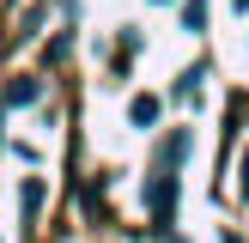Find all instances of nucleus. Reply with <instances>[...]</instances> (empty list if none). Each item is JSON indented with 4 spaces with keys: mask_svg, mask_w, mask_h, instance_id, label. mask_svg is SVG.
Returning <instances> with one entry per match:
<instances>
[{
    "mask_svg": "<svg viewBox=\"0 0 249 243\" xmlns=\"http://www.w3.org/2000/svg\"><path fill=\"white\" fill-rule=\"evenodd\" d=\"M146 207H152L158 231L177 225V170H152V182H146Z\"/></svg>",
    "mask_w": 249,
    "mask_h": 243,
    "instance_id": "nucleus-1",
    "label": "nucleus"
},
{
    "mask_svg": "<svg viewBox=\"0 0 249 243\" xmlns=\"http://www.w3.org/2000/svg\"><path fill=\"white\" fill-rule=\"evenodd\" d=\"M189 152H195V134H189V128H170V140H158V158H152V170H177Z\"/></svg>",
    "mask_w": 249,
    "mask_h": 243,
    "instance_id": "nucleus-2",
    "label": "nucleus"
},
{
    "mask_svg": "<svg viewBox=\"0 0 249 243\" xmlns=\"http://www.w3.org/2000/svg\"><path fill=\"white\" fill-rule=\"evenodd\" d=\"M31 104H43V79L36 73H12L6 79V109H31Z\"/></svg>",
    "mask_w": 249,
    "mask_h": 243,
    "instance_id": "nucleus-3",
    "label": "nucleus"
},
{
    "mask_svg": "<svg viewBox=\"0 0 249 243\" xmlns=\"http://www.w3.org/2000/svg\"><path fill=\"white\" fill-rule=\"evenodd\" d=\"M158 116H164V97H152V91H134L128 97V122H134V128H158Z\"/></svg>",
    "mask_w": 249,
    "mask_h": 243,
    "instance_id": "nucleus-4",
    "label": "nucleus"
},
{
    "mask_svg": "<svg viewBox=\"0 0 249 243\" xmlns=\"http://www.w3.org/2000/svg\"><path fill=\"white\" fill-rule=\"evenodd\" d=\"M140 49H146V31H134V24H128L122 43H116V73H122V79H128V67L140 61Z\"/></svg>",
    "mask_w": 249,
    "mask_h": 243,
    "instance_id": "nucleus-5",
    "label": "nucleus"
},
{
    "mask_svg": "<svg viewBox=\"0 0 249 243\" xmlns=\"http://www.w3.org/2000/svg\"><path fill=\"white\" fill-rule=\"evenodd\" d=\"M43 201H49V182H43V176H24V189H18L24 219H36V213H43Z\"/></svg>",
    "mask_w": 249,
    "mask_h": 243,
    "instance_id": "nucleus-6",
    "label": "nucleus"
},
{
    "mask_svg": "<svg viewBox=\"0 0 249 243\" xmlns=\"http://www.w3.org/2000/svg\"><path fill=\"white\" fill-rule=\"evenodd\" d=\"M201 79H207V67H189V73L177 79V104H182V109H195V104H201Z\"/></svg>",
    "mask_w": 249,
    "mask_h": 243,
    "instance_id": "nucleus-7",
    "label": "nucleus"
},
{
    "mask_svg": "<svg viewBox=\"0 0 249 243\" xmlns=\"http://www.w3.org/2000/svg\"><path fill=\"white\" fill-rule=\"evenodd\" d=\"M182 31H207V0H182Z\"/></svg>",
    "mask_w": 249,
    "mask_h": 243,
    "instance_id": "nucleus-8",
    "label": "nucleus"
},
{
    "mask_svg": "<svg viewBox=\"0 0 249 243\" xmlns=\"http://www.w3.org/2000/svg\"><path fill=\"white\" fill-rule=\"evenodd\" d=\"M67 49H73V24L55 36V43H49V67H55V61H67Z\"/></svg>",
    "mask_w": 249,
    "mask_h": 243,
    "instance_id": "nucleus-9",
    "label": "nucleus"
},
{
    "mask_svg": "<svg viewBox=\"0 0 249 243\" xmlns=\"http://www.w3.org/2000/svg\"><path fill=\"white\" fill-rule=\"evenodd\" d=\"M243 194H249V152H243Z\"/></svg>",
    "mask_w": 249,
    "mask_h": 243,
    "instance_id": "nucleus-10",
    "label": "nucleus"
},
{
    "mask_svg": "<svg viewBox=\"0 0 249 243\" xmlns=\"http://www.w3.org/2000/svg\"><path fill=\"white\" fill-rule=\"evenodd\" d=\"M61 6H67V12H73V18H79V0H61Z\"/></svg>",
    "mask_w": 249,
    "mask_h": 243,
    "instance_id": "nucleus-11",
    "label": "nucleus"
},
{
    "mask_svg": "<svg viewBox=\"0 0 249 243\" xmlns=\"http://www.w3.org/2000/svg\"><path fill=\"white\" fill-rule=\"evenodd\" d=\"M231 6H237V12H249V0H231Z\"/></svg>",
    "mask_w": 249,
    "mask_h": 243,
    "instance_id": "nucleus-12",
    "label": "nucleus"
},
{
    "mask_svg": "<svg viewBox=\"0 0 249 243\" xmlns=\"http://www.w3.org/2000/svg\"><path fill=\"white\" fill-rule=\"evenodd\" d=\"M0 146H6V134H0Z\"/></svg>",
    "mask_w": 249,
    "mask_h": 243,
    "instance_id": "nucleus-13",
    "label": "nucleus"
},
{
    "mask_svg": "<svg viewBox=\"0 0 249 243\" xmlns=\"http://www.w3.org/2000/svg\"><path fill=\"white\" fill-rule=\"evenodd\" d=\"M152 6H164V0H152Z\"/></svg>",
    "mask_w": 249,
    "mask_h": 243,
    "instance_id": "nucleus-14",
    "label": "nucleus"
},
{
    "mask_svg": "<svg viewBox=\"0 0 249 243\" xmlns=\"http://www.w3.org/2000/svg\"><path fill=\"white\" fill-rule=\"evenodd\" d=\"M177 243H189V237H177Z\"/></svg>",
    "mask_w": 249,
    "mask_h": 243,
    "instance_id": "nucleus-15",
    "label": "nucleus"
}]
</instances>
